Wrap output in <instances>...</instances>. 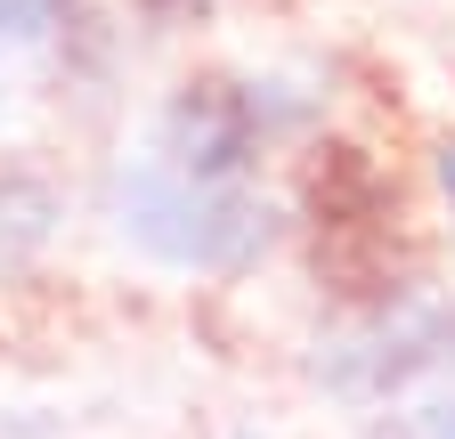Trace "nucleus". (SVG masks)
<instances>
[{
    "label": "nucleus",
    "instance_id": "obj_1",
    "mask_svg": "<svg viewBox=\"0 0 455 439\" xmlns=\"http://www.w3.org/2000/svg\"><path fill=\"white\" fill-rule=\"evenodd\" d=\"M114 228L180 277H252L284 244V204L260 196L252 180H196L155 147H139L114 172Z\"/></svg>",
    "mask_w": 455,
    "mask_h": 439
},
{
    "label": "nucleus",
    "instance_id": "obj_2",
    "mask_svg": "<svg viewBox=\"0 0 455 439\" xmlns=\"http://www.w3.org/2000/svg\"><path fill=\"white\" fill-rule=\"evenodd\" d=\"M317 115H325L317 90L284 82V74H196L163 98L147 147L196 180H252L260 155L301 139Z\"/></svg>",
    "mask_w": 455,
    "mask_h": 439
},
{
    "label": "nucleus",
    "instance_id": "obj_3",
    "mask_svg": "<svg viewBox=\"0 0 455 439\" xmlns=\"http://www.w3.org/2000/svg\"><path fill=\"white\" fill-rule=\"evenodd\" d=\"M49 228H57V188L33 172H0V277H17L49 244Z\"/></svg>",
    "mask_w": 455,
    "mask_h": 439
},
{
    "label": "nucleus",
    "instance_id": "obj_4",
    "mask_svg": "<svg viewBox=\"0 0 455 439\" xmlns=\"http://www.w3.org/2000/svg\"><path fill=\"white\" fill-rule=\"evenodd\" d=\"M374 439H455V374L423 382V391H407V399H390V423Z\"/></svg>",
    "mask_w": 455,
    "mask_h": 439
},
{
    "label": "nucleus",
    "instance_id": "obj_5",
    "mask_svg": "<svg viewBox=\"0 0 455 439\" xmlns=\"http://www.w3.org/2000/svg\"><path fill=\"white\" fill-rule=\"evenodd\" d=\"M82 25V0H0V49H33Z\"/></svg>",
    "mask_w": 455,
    "mask_h": 439
},
{
    "label": "nucleus",
    "instance_id": "obj_6",
    "mask_svg": "<svg viewBox=\"0 0 455 439\" xmlns=\"http://www.w3.org/2000/svg\"><path fill=\"white\" fill-rule=\"evenodd\" d=\"M204 9H212V0H139V17H147L155 33H171V25H196Z\"/></svg>",
    "mask_w": 455,
    "mask_h": 439
},
{
    "label": "nucleus",
    "instance_id": "obj_7",
    "mask_svg": "<svg viewBox=\"0 0 455 439\" xmlns=\"http://www.w3.org/2000/svg\"><path fill=\"white\" fill-rule=\"evenodd\" d=\"M439 188H447V204H455V139L439 147Z\"/></svg>",
    "mask_w": 455,
    "mask_h": 439
},
{
    "label": "nucleus",
    "instance_id": "obj_8",
    "mask_svg": "<svg viewBox=\"0 0 455 439\" xmlns=\"http://www.w3.org/2000/svg\"><path fill=\"white\" fill-rule=\"evenodd\" d=\"M228 439H260V431H228Z\"/></svg>",
    "mask_w": 455,
    "mask_h": 439
}]
</instances>
